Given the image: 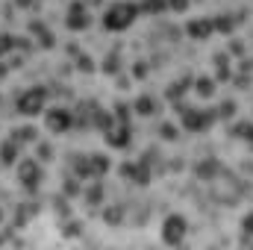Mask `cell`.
Here are the masks:
<instances>
[{"instance_id": "cell-8", "label": "cell", "mask_w": 253, "mask_h": 250, "mask_svg": "<svg viewBox=\"0 0 253 250\" xmlns=\"http://www.w3.org/2000/svg\"><path fill=\"white\" fill-rule=\"evenodd\" d=\"M212 27H215L212 21H191V24H189V33L194 36V39H206V36L212 33Z\"/></svg>"}, {"instance_id": "cell-12", "label": "cell", "mask_w": 253, "mask_h": 250, "mask_svg": "<svg viewBox=\"0 0 253 250\" xmlns=\"http://www.w3.org/2000/svg\"><path fill=\"white\" fill-rule=\"evenodd\" d=\"M236 135H242V138H253V124H239L236 126Z\"/></svg>"}, {"instance_id": "cell-14", "label": "cell", "mask_w": 253, "mask_h": 250, "mask_svg": "<svg viewBox=\"0 0 253 250\" xmlns=\"http://www.w3.org/2000/svg\"><path fill=\"white\" fill-rule=\"evenodd\" d=\"M197 91L200 94H212V80H200L197 83Z\"/></svg>"}, {"instance_id": "cell-6", "label": "cell", "mask_w": 253, "mask_h": 250, "mask_svg": "<svg viewBox=\"0 0 253 250\" xmlns=\"http://www.w3.org/2000/svg\"><path fill=\"white\" fill-rule=\"evenodd\" d=\"M183 112H186V126H189V129H203V126L209 124V118H212V115L191 112V109H183Z\"/></svg>"}, {"instance_id": "cell-2", "label": "cell", "mask_w": 253, "mask_h": 250, "mask_svg": "<svg viewBox=\"0 0 253 250\" xmlns=\"http://www.w3.org/2000/svg\"><path fill=\"white\" fill-rule=\"evenodd\" d=\"M183 236H186V218H183V215H171V218L165 221V227H162V239H165L168 245H180Z\"/></svg>"}, {"instance_id": "cell-13", "label": "cell", "mask_w": 253, "mask_h": 250, "mask_svg": "<svg viewBox=\"0 0 253 250\" xmlns=\"http://www.w3.org/2000/svg\"><path fill=\"white\" fill-rule=\"evenodd\" d=\"M162 6H165V0H144V9L147 12H159Z\"/></svg>"}, {"instance_id": "cell-4", "label": "cell", "mask_w": 253, "mask_h": 250, "mask_svg": "<svg viewBox=\"0 0 253 250\" xmlns=\"http://www.w3.org/2000/svg\"><path fill=\"white\" fill-rule=\"evenodd\" d=\"M39 177H42V174H39V165H33V162H24V165H21V183H24L27 188L36 186Z\"/></svg>"}, {"instance_id": "cell-7", "label": "cell", "mask_w": 253, "mask_h": 250, "mask_svg": "<svg viewBox=\"0 0 253 250\" xmlns=\"http://www.w3.org/2000/svg\"><path fill=\"white\" fill-rule=\"evenodd\" d=\"M47 126H50V129H56V132L68 129V112H65V109L50 112V115H47Z\"/></svg>"}, {"instance_id": "cell-10", "label": "cell", "mask_w": 253, "mask_h": 250, "mask_svg": "<svg viewBox=\"0 0 253 250\" xmlns=\"http://www.w3.org/2000/svg\"><path fill=\"white\" fill-rule=\"evenodd\" d=\"M135 109H138L141 115H153V112H156V103H153V97H138Z\"/></svg>"}, {"instance_id": "cell-15", "label": "cell", "mask_w": 253, "mask_h": 250, "mask_svg": "<svg viewBox=\"0 0 253 250\" xmlns=\"http://www.w3.org/2000/svg\"><path fill=\"white\" fill-rule=\"evenodd\" d=\"M162 135H165V138H174L177 132H174V126H162Z\"/></svg>"}, {"instance_id": "cell-19", "label": "cell", "mask_w": 253, "mask_h": 250, "mask_svg": "<svg viewBox=\"0 0 253 250\" xmlns=\"http://www.w3.org/2000/svg\"><path fill=\"white\" fill-rule=\"evenodd\" d=\"M0 242H3V236H0Z\"/></svg>"}, {"instance_id": "cell-1", "label": "cell", "mask_w": 253, "mask_h": 250, "mask_svg": "<svg viewBox=\"0 0 253 250\" xmlns=\"http://www.w3.org/2000/svg\"><path fill=\"white\" fill-rule=\"evenodd\" d=\"M135 12H138V9H135L132 3H115V6L103 15V24H106L109 30H124V27L132 24Z\"/></svg>"}, {"instance_id": "cell-16", "label": "cell", "mask_w": 253, "mask_h": 250, "mask_svg": "<svg viewBox=\"0 0 253 250\" xmlns=\"http://www.w3.org/2000/svg\"><path fill=\"white\" fill-rule=\"evenodd\" d=\"M168 6H174V9H183V6H186V0H168Z\"/></svg>"}, {"instance_id": "cell-11", "label": "cell", "mask_w": 253, "mask_h": 250, "mask_svg": "<svg viewBox=\"0 0 253 250\" xmlns=\"http://www.w3.org/2000/svg\"><path fill=\"white\" fill-rule=\"evenodd\" d=\"M15 147H18L15 141H6V144H3V150H0V153H3V162H6V165H9V162H15Z\"/></svg>"}, {"instance_id": "cell-3", "label": "cell", "mask_w": 253, "mask_h": 250, "mask_svg": "<svg viewBox=\"0 0 253 250\" xmlns=\"http://www.w3.org/2000/svg\"><path fill=\"white\" fill-rule=\"evenodd\" d=\"M42 106H44V91H42V88H33V91H27V94L18 100V109H21L24 115H36V112H42Z\"/></svg>"}, {"instance_id": "cell-17", "label": "cell", "mask_w": 253, "mask_h": 250, "mask_svg": "<svg viewBox=\"0 0 253 250\" xmlns=\"http://www.w3.org/2000/svg\"><path fill=\"white\" fill-rule=\"evenodd\" d=\"M245 230H248V233H253V215H248V218H245Z\"/></svg>"}, {"instance_id": "cell-5", "label": "cell", "mask_w": 253, "mask_h": 250, "mask_svg": "<svg viewBox=\"0 0 253 250\" xmlns=\"http://www.w3.org/2000/svg\"><path fill=\"white\" fill-rule=\"evenodd\" d=\"M106 138H109V144L124 147L126 141H129V129H126V124H121V126H115V129H109V132H106Z\"/></svg>"}, {"instance_id": "cell-18", "label": "cell", "mask_w": 253, "mask_h": 250, "mask_svg": "<svg viewBox=\"0 0 253 250\" xmlns=\"http://www.w3.org/2000/svg\"><path fill=\"white\" fill-rule=\"evenodd\" d=\"M91 3H97V0H91Z\"/></svg>"}, {"instance_id": "cell-9", "label": "cell", "mask_w": 253, "mask_h": 250, "mask_svg": "<svg viewBox=\"0 0 253 250\" xmlns=\"http://www.w3.org/2000/svg\"><path fill=\"white\" fill-rule=\"evenodd\" d=\"M88 18H85V9L83 6H71V18H68V27L77 30V27H85Z\"/></svg>"}]
</instances>
